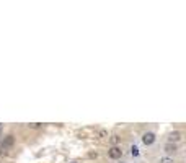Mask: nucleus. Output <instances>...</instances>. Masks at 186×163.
I'll list each match as a JSON object with an SVG mask.
<instances>
[{
  "mask_svg": "<svg viewBox=\"0 0 186 163\" xmlns=\"http://www.w3.org/2000/svg\"><path fill=\"white\" fill-rule=\"evenodd\" d=\"M29 127H39V124H38V122H33V124H29Z\"/></svg>",
  "mask_w": 186,
  "mask_h": 163,
  "instance_id": "obj_9",
  "label": "nucleus"
},
{
  "mask_svg": "<svg viewBox=\"0 0 186 163\" xmlns=\"http://www.w3.org/2000/svg\"><path fill=\"white\" fill-rule=\"evenodd\" d=\"M72 163H75V162H72Z\"/></svg>",
  "mask_w": 186,
  "mask_h": 163,
  "instance_id": "obj_10",
  "label": "nucleus"
},
{
  "mask_svg": "<svg viewBox=\"0 0 186 163\" xmlns=\"http://www.w3.org/2000/svg\"><path fill=\"white\" fill-rule=\"evenodd\" d=\"M118 142H119V137H118V135H113V137H111V143H113V147H114Z\"/></svg>",
  "mask_w": 186,
  "mask_h": 163,
  "instance_id": "obj_8",
  "label": "nucleus"
},
{
  "mask_svg": "<svg viewBox=\"0 0 186 163\" xmlns=\"http://www.w3.org/2000/svg\"><path fill=\"white\" fill-rule=\"evenodd\" d=\"M121 155H123V150H121L118 145H114V147H111L109 150H108V157L109 158H113V160H116V158H121Z\"/></svg>",
  "mask_w": 186,
  "mask_h": 163,
  "instance_id": "obj_1",
  "label": "nucleus"
},
{
  "mask_svg": "<svg viewBox=\"0 0 186 163\" xmlns=\"http://www.w3.org/2000/svg\"><path fill=\"white\" fill-rule=\"evenodd\" d=\"M142 142H144L145 145H152V143L155 142V134H153V132H145V134L142 135Z\"/></svg>",
  "mask_w": 186,
  "mask_h": 163,
  "instance_id": "obj_2",
  "label": "nucleus"
},
{
  "mask_svg": "<svg viewBox=\"0 0 186 163\" xmlns=\"http://www.w3.org/2000/svg\"><path fill=\"white\" fill-rule=\"evenodd\" d=\"M180 132H178V130H175V132H171V134H170V137H168V140H170V143H173V142H178V140H180Z\"/></svg>",
  "mask_w": 186,
  "mask_h": 163,
  "instance_id": "obj_3",
  "label": "nucleus"
},
{
  "mask_svg": "<svg viewBox=\"0 0 186 163\" xmlns=\"http://www.w3.org/2000/svg\"><path fill=\"white\" fill-rule=\"evenodd\" d=\"M13 142H15L13 135H7V137L3 139V147H10V145H13Z\"/></svg>",
  "mask_w": 186,
  "mask_h": 163,
  "instance_id": "obj_5",
  "label": "nucleus"
},
{
  "mask_svg": "<svg viewBox=\"0 0 186 163\" xmlns=\"http://www.w3.org/2000/svg\"><path fill=\"white\" fill-rule=\"evenodd\" d=\"M165 152H166V153H175V152H176V145L168 142V143L165 145Z\"/></svg>",
  "mask_w": 186,
  "mask_h": 163,
  "instance_id": "obj_4",
  "label": "nucleus"
},
{
  "mask_svg": "<svg viewBox=\"0 0 186 163\" xmlns=\"http://www.w3.org/2000/svg\"><path fill=\"white\" fill-rule=\"evenodd\" d=\"M131 155H132V157H137V155H139V148H137L136 145L131 147Z\"/></svg>",
  "mask_w": 186,
  "mask_h": 163,
  "instance_id": "obj_6",
  "label": "nucleus"
},
{
  "mask_svg": "<svg viewBox=\"0 0 186 163\" xmlns=\"http://www.w3.org/2000/svg\"><path fill=\"white\" fill-rule=\"evenodd\" d=\"M160 163H173V158H166V157H163V158H160Z\"/></svg>",
  "mask_w": 186,
  "mask_h": 163,
  "instance_id": "obj_7",
  "label": "nucleus"
}]
</instances>
